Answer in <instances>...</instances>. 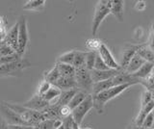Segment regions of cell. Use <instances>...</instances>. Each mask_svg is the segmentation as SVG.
<instances>
[{
	"instance_id": "obj_1",
	"label": "cell",
	"mask_w": 154,
	"mask_h": 129,
	"mask_svg": "<svg viewBox=\"0 0 154 129\" xmlns=\"http://www.w3.org/2000/svg\"><path fill=\"white\" fill-rule=\"evenodd\" d=\"M131 84H124V85H119L116 86V87L110 88L108 90H105L103 92H101L97 94L93 95V101H94V108L96 109L98 114H102L104 111V107L106 103L113 98L119 97L120 94H122L124 91H126L128 88H130Z\"/></svg>"
},
{
	"instance_id": "obj_2",
	"label": "cell",
	"mask_w": 154,
	"mask_h": 129,
	"mask_svg": "<svg viewBox=\"0 0 154 129\" xmlns=\"http://www.w3.org/2000/svg\"><path fill=\"white\" fill-rule=\"evenodd\" d=\"M110 15V9L108 0H101L96 3V6L94 9V14L93 17V23H91V33L95 36L97 33L101 23L103 22L105 17Z\"/></svg>"
},
{
	"instance_id": "obj_3",
	"label": "cell",
	"mask_w": 154,
	"mask_h": 129,
	"mask_svg": "<svg viewBox=\"0 0 154 129\" xmlns=\"http://www.w3.org/2000/svg\"><path fill=\"white\" fill-rule=\"evenodd\" d=\"M30 62L26 59L21 58L19 61L14 62L11 64L0 65V77H6V76H19L21 75L23 70L30 68Z\"/></svg>"
},
{
	"instance_id": "obj_4",
	"label": "cell",
	"mask_w": 154,
	"mask_h": 129,
	"mask_svg": "<svg viewBox=\"0 0 154 129\" xmlns=\"http://www.w3.org/2000/svg\"><path fill=\"white\" fill-rule=\"evenodd\" d=\"M74 79L77 85V89L86 92L87 94H91V89H93L94 83L93 80H91L90 71L85 66L75 69Z\"/></svg>"
},
{
	"instance_id": "obj_5",
	"label": "cell",
	"mask_w": 154,
	"mask_h": 129,
	"mask_svg": "<svg viewBox=\"0 0 154 129\" xmlns=\"http://www.w3.org/2000/svg\"><path fill=\"white\" fill-rule=\"evenodd\" d=\"M94 108V101H93V95L89 94L87 97L82 101L78 106L72 110L71 117L73 121H75L78 125L82 123L86 115L88 114L91 109Z\"/></svg>"
},
{
	"instance_id": "obj_6",
	"label": "cell",
	"mask_w": 154,
	"mask_h": 129,
	"mask_svg": "<svg viewBox=\"0 0 154 129\" xmlns=\"http://www.w3.org/2000/svg\"><path fill=\"white\" fill-rule=\"evenodd\" d=\"M18 24V35H17V53L22 57L25 53L26 47L29 41V35H28V27L27 21L24 16L19 17L17 21Z\"/></svg>"
},
{
	"instance_id": "obj_7",
	"label": "cell",
	"mask_w": 154,
	"mask_h": 129,
	"mask_svg": "<svg viewBox=\"0 0 154 129\" xmlns=\"http://www.w3.org/2000/svg\"><path fill=\"white\" fill-rule=\"evenodd\" d=\"M97 53L100 56V58L103 60L105 65L107 66L110 69H120L119 64L116 61L113 54L111 53L110 49L108 48V46L105 44H102V45L100 46Z\"/></svg>"
},
{
	"instance_id": "obj_8",
	"label": "cell",
	"mask_w": 154,
	"mask_h": 129,
	"mask_svg": "<svg viewBox=\"0 0 154 129\" xmlns=\"http://www.w3.org/2000/svg\"><path fill=\"white\" fill-rule=\"evenodd\" d=\"M122 69H107V70H95L93 69L90 71L91 77L93 80V83L101 82V81L109 80L115 77L116 75L122 72Z\"/></svg>"
},
{
	"instance_id": "obj_9",
	"label": "cell",
	"mask_w": 154,
	"mask_h": 129,
	"mask_svg": "<svg viewBox=\"0 0 154 129\" xmlns=\"http://www.w3.org/2000/svg\"><path fill=\"white\" fill-rule=\"evenodd\" d=\"M21 105L28 109H30V110H33V111L42 112L45 109H46L47 107H49L50 104L46 102L45 100L42 98V97L35 94L34 97H32L30 99H29L28 101L22 103Z\"/></svg>"
},
{
	"instance_id": "obj_10",
	"label": "cell",
	"mask_w": 154,
	"mask_h": 129,
	"mask_svg": "<svg viewBox=\"0 0 154 129\" xmlns=\"http://www.w3.org/2000/svg\"><path fill=\"white\" fill-rule=\"evenodd\" d=\"M1 112L3 116L6 119V121L9 123V125H22V126H29L26 122H24L22 119L19 118L17 115L12 111L6 105H2L1 106ZM31 127V126H30Z\"/></svg>"
},
{
	"instance_id": "obj_11",
	"label": "cell",
	"mask_w": 154,
	"mask_h": 129,
	"mask_svg": "<svg viewBox=\"0 0 154 129\" xmlns=\"http://www.w3.org/2000/svg\"><path fill=\"white\" fill-rule=\"evenodd\" d=\"M139 45H127L126 46L122 49V61H120V69L122 70H125V69L127 68V66L129 65L130 61L133 58V56L136 54V52L139 48Z\"/></svg>"
},
{
	"instance_id": "obj_12",
	"label": "cell",
	"mask_w": 154,
	"mask_h": 129,
	"mask_svg": "<svg viewBox=\"0 0 154 129\" xmlns=\"http://www.w3.org/2000/svg\"><path fill=\"white\" fill-rule=\"evenodd\" d=\"M108 3L110 14H112L119 22H122L124 16V1L122 0H108Z\"/></svg>"
},
{
	"instance_id": "obj_13",
	"label": "cell",
	"mask_w": 154,
	"mask_h": 129,
	"mask_svg": "<svg viewBox=\"0 0 154 129\" xmlns=\"http://www.w3.org/2000/svg\"><path fill=\"white\" fill-rule=\"evenodd\" d=\"M17 35H18V24L17 22L14 25L13 28H11L8 32L6 36H5L3 41L17 53Z\"/></svg>"
},
{
	"instance_id": "obj_14",
	"label": "cell",
	"mask_w": 154,
	"mask_h": 129,
	"mask_svg": "<svg viewBox=\"0 0 154 129\" xmlns=\"http://www.w3.org/2000/svg\"><path fill=\"white\" fill-rule=\"evenodd\" d=\"M154 109V101H150L148 104L146 105H143V106H141L140 108V111H139V114L138 116L136 117L134 121V123H135V126L136 127H140L142 125V123L143 121V119L146 118L147 115L152 112Z\"/></svg>"
},
{
	"instance_id": "obj_15",
	"label": "cell",
	"mask_w": 154,
	"mask_h": 129,
	"mask_svg": "<svg viewBox=\"0 0 154 129\" xmlns=\"http://www.w3.org/2000/svg\"><path fill=\"white\" fill-rule=\"evenodd\" d=\"M54 86L57 88H59L61 91H69V90H73L77 89V85L75 82L74 77H61L58 79Z\"/></svg>"
},
{
	"instance_id": "obj_16",
	"label": "cell",
	"mask_w": 154,
	"mask_h": 129,
	"mask_svg": "<svg viewBox=\"0 0 154 129\" xmlns=\"http://www.w3.org/2000/svg\"><path fill=\"white\" fill-rule=\"evenodd\" d=\"M78 91V89H73V90H69V91H62L60 97L57 98L56 101L50 104V105H57V106H64V105H67L71 100V98L74 97V94Z\"/></svg>"
},
{
	"instance_id": "obj_17",
	"label": "cell",
	"mask_w": 154,
	"mask_h": 129,
	"mask_svg": "<svg viewBox=\"0 0 154 129\" xmlns=\"http://www.w3.org/2000/svg\"><path fill=\"white\" fill-rule=\"evenodd\" d=\"M146 63V61H144L143 58H141L136 52V54H135L133 56V58L131 59V61H130L129 65L127 66V68L125 69V71L126 73L128 74H133L134 72H136V71L141 68V66Z\"/></svg>"
},
{
	"instance_id": "obj_18",
	"label": "cell",
	"mask_w": 154,
	"mask_h": 129,
	"mask_svg": "<svg viewBox=\"0 0 154 129\" xmlns=\"http://www.w3.org/2000/svg\"><path fill=\"white\" fill-rule=\"evenodd\" d=\"M153 69H154V64L146 62V63H144L141 68L136 71V72H134L131 75H132V77L141 80V79L146 78V76L153 70Z\"/></svg>"
},
{
	"instance_id": "obj_19",
	"label": "cell",
	"mask_w": 154,
	"mask_h": 129,
	"mask_svg": "<svg viewBox=\"0 0 154 129\" xmlns=\"http://www.w3.org/2000/svg\"><path fill=\"white\" fill-rule=\"evenodd\" d=\"M137 54L147 63L154 64V52L149 49L146 45H140Z\"/></svg>"
},
{
	"instance_id": "obj_20",
	"label": "cell",
	"mask_w": 154,
	"mask_h": 129,
	"mask_svg": "<svg viewBox=\"0 0 154 129\" xmlns=\"http://www.w3.org/2000/svg\"><path fill=\"white\" fill-rule=\"evenodd\" d=\"M61 92L62 91L59 88H57L54 85H51V87L48 89L47 92L42 95V98L49 104H53L60 97Z\"/></svg>"
},
{
	"instance_id": "obj_21",
	"label": "cell",
	"mask_w": 154,
	"mask_h": 129,
	"mask_svg": "<svg viewBox=\"0 0 154 129\" xmlns=\"http://www.w3.org/2000/svg\"><path fill=\"white\" fill-rule=\"evenodd\" d=\"M45 6V0H30L23 5L24 11H42Z\"/></svg>"
},
{
	"instance_id": "obj_22",
	"label": "cell",
	"mask_w": 154,
	"mask_h": 129,
	"mask_svg": "<svg viewBox=\"0 0 154 129\" xmlns=\"http://www.w3.org/2000/svg\"><path fill=\"white\" fill-rule=\"evenodd\" d=\"M56 66L58 70H59L60 76H63V77H74L75 69L73 68V66L60 63H56Z\"/></svg>"
},
{
	"instance_id": "obj_23",
	"label": "cell",
	"mask_w": 154,
	"mask_h": 129,
	"mask_svg": "<svg viewBox=\"0 0 154 129\" xmlns=\"http://www.w3.org/2000/svg\"><path fill=\"white\" fill-rule=\"evenodd\" d=\"M89 94H87L86 92H83V91H80L78 90L76 92V94H74V97L71 98V100L69 101V103L67 104V106H69L71 110H73L74 108H76L78 105L83 101V100L87 97V95Z\"/></svg>"
},
{
	"instance_id": "obj_24",
	"label": "cell",
	"mask_w": 154,
	"mask_h": 129,
	"mask_svg": "<svg viewBox=\"0 0 154 129\" xmlns=\"http://www.w3.org/2000/svg\"><path fill=\"white\" fill-rule=\"evenodd\" d=\"M139 84H141L144 88V90L152 92L154 90V69L146 78L141 79V80L139 79Z\"/></svg>"
},
{
	"instance_id": "obj_25",
	"label": "cell",
	"mask_w": 154,
	"mask_h": 129,
	"mask_svg": "<svg viewBox=\"0 0 154 129\" xmlns=\"http://www.w3.org/2000/svg\"><path fill=\"white\" fill-rule=\"evenodd\" d=\"M61 77L60 73H59V70L57 69V66L55 65L54 68H53L51 70H49L48 72H45V81L48 82L51 85H54L56 81Z\"/></svg>"
},
{
	"instance_id": "obj_26",
	"label": "cell",
	"mask_w": 154,
	"mask_h": 129,
	"mask_svg": "<svg viewBox=\"0 0 154 129\" xmlns=\"http://www.w3.org/2000/svg\"><path fill=\"white\" fill-rule=\"evenodd\" d=\"M74 53H75V50H70L69 52H66V53L62 54L60 57H58L57 63L72 66L74 61Z\"/></svg>"
},
{
	"instance_id": "obj_27",
	"label": "cell",
	"mask_w": 154,
	"mask_h": 129,
	"mask_svg": "<svg viewBox=\"0 0 154 129\" xmlns=\"http://www.w3.org/2000/svg\"><path fill=\"white\" fill-rule=\"evenodd\" d=\"M103 42L101 41L97 38H91V39L86 41V47L89 51L93 52H98L100 46L102 45Z\"/></svg>"
},
{
	"instance_id": "obj_28",
	"label": "cell",
	"mask_w": 154,
	"mask_h": 129,
	"mask_svg": "<svg viewBox=\"0 0 154 129\" xmlns=\"http://www.w3.org/2000/svg\"><path fill=\"white\" fill-rule=\"evenodd\" d=\"M85 55H86V52L75 50L74 61H73V65H72L74 69H79V68L85 66Z\"/></svg>"
},
{
	"instance_id": "obj_29",
	"label": "cell",
	"mask_w": 154,
	"mask_h": 129,
	"mask_svg": "<svg viewBox=\"0 0 154 129\" xmlns=\"http://www.w3.org/2000/svg\"><path fill=\"white\" fill-rule=\"evenodd\" d=\"M96 54H97V52H93V51H87L86 52V55H85V68L89 71L94 69Z\"/></svg>"
},
{
	"instance_id": "obj_30",
	"label": "cell",
	"mask_w": 154,
	"mask_h": 129,
	"mask_svg": "<svg viewBox=\"0 0 154 129\" xmlns=\"http://www.w3.org/2000/svg\"><path fill=\"white\" fill-rule=\"evenodd\" d=\"M22 58V57L19 55L18 53H14L13 55L6 56V57H0V65H6V64H11L14 62L19 61Z\"/></svg>"
},
{
	"instance_id": "obj_31",
	"label": "cell",
	"mask_w": 154,
	"mask_h": 129,
	"mask_svg": "<svg viewBox=\"0 0 154 129\" xmlns=\"http://www.w3.org/2000/svg\"><path fill=\"white\" fill-rule=\"evenodd\" d=\"M153 126H154V115L152 112H150L146 116V118L143 119L142 125L140 127L143 129H150Z\"/></svg>"
},
{
	"instance_id": "obj_32",
	"label": "cell",
	"mask_w": 154,
	"mask_h": 129,
	"mask_svg": "<svg viewBox=\"0 0 154 129\" xmlns=\"http://www.w3.org/2000/svg\"><path fill=\"white\" fill-rule=\"evenodd\" d=\"M16 53L11 46H9L8 45H6L3 41L1 45H0V57H6V56H10Z\"/></svg>"
},
{
	"instance_id": "obj_33",
	"label": "cell",
	"mask_w": 154,
	"mask_h": 129,
	"mask_svg": "<svg viewBox=\"0 0 154 129\" xmlns=\"http://www.w3.org/2000/svg\"><path fill=\"white\" fill-rule=\"evenodd\" d=\"M72 110L67 106V105H64V106H60L59 110H58V116L60 118L65 119L66 118H69L71 116Z\"/></svg>"
},
{
	"instance_id": "obj_34",
	"label": "cell",
	"mask_w": 154,
	"mask_h": 129,
	"mask_svg": "<svg viewBox=\"0 0 154 129\" xmlns=\"http://www.w3.org/2000/svg\"><path fill=\"white\" fill-rule=\"evenodd\" d=\"M94 69H95V70H107V69H110L108 66L105 65L103 60L100 58V56L98 55V53L96 54V57H95Z\"/></svg>"
},
{
	"instance_id": "obj_35",
	"label": "cell",
	"mask_w": 154,
	"mask_h": 129,
	"mask_svg": "<svg viewBox=\"0 0 154 129\" xmlns=\"http://www.w3.org/2000/svg\"><path fill=\"white\" fill-rule=\"evenodd\" d=\"M51 87V84H49L48 82H46V81H42V82L40 83V85H38V90H37V94L38 95H40V97H42L43 94H45L48 89H49Z\"/></svg>"
},
{
	"instance_id": "obj_36",
	"label": "cell",
	"mask_w": 154,
	"mask_h": 129,
	"mask_svg": "<svg viewBox=\"0 0 154 129\" xmlns=\"http://www.w3.org/2000/svg\"><path fill=\"white\" fill-rule=\"evenodd\" d=\"M150 101H152V97H151V92L149 91L144 90L143 93L142 94L141 97V106H143V105L148 104Z\"/></svg>"
},
{
	"instance_id": "obj_37",
	"label": "cell",
	"mask_w": 154,
	"mask_h": 129,
	"mask_svg": "<svg viewBox=\"0 0 154 129\" xmlns=\"http://www.w3.org/2000/svg\"><path fill=\"white\" fill-rule=\"evenodd\" d=\"M53 121H54V119L43 121L38 123L35 128L36 129H53Z\"/></svg>"
},
{
	"instance_id": "obj_38",
	"label": "cell",
	"mask_w": 154,
	"mask_h": 129,
	"mask_svg": "<svg viewBox=\"0 0 154 129\" xmlns=\"http://www.w3.org/2000/svg\"><path fill=\"white\" fill-rule=\"evenodd\" d=\"M146 9V2L143 1V0H139L136 1L134 5V10L137 12H143Z\"/></svg>"
},
{
	"instance_id": "obj_39",
	"label": "cell",
	"mask_w": 154,
	"mask_h": 129,
	"mask_svg": "<svg viewBox=\"0 0 154 129\" xmlns=\"http://www.w3.org/2000/svg\"><path fill=\"white\" fill-rule=\"evenodd\" d=\"M146 45L149 49L154 52V30H152V29H151L150 33H149V37H148V41H147Z\"/></svg>"
},
{
	"instance_id": "obj_40",
	"label": "cell",
	"mask_w": 154,
	"mask_h": 129,
	"mask_svg": "<svg viewBox=\"0 0 154 129\" xmlns=\"http://www.w3.org/2000/svg\"><path fill=\"white\" fill-rule=\"evenodd\" d=\"M143 29L141 26L137 27L136 29H135V31H134V37H135V39H137V40L141 39V38L143 37Z\"/></svg>"
},
{
	"instance_id": "obj_41",
	"label": "cell",
	"mask_w": 154,
	"mask_h": 129,
	"mask_svg": "<svg viewBox=\"0 0 154 129\" xmlns=\"http://www.w3.org/2000/svg\"><path fill=\"white\" fill-rule=\"evenodd\" d=\"M63 123H64V121L62 118L54 119V121H53V129H58L60 126L63 125Z\"/></svg>"
},
{
	"instance_id": "obj_42",
	"label": "cell",
	"mask_w": 154,
	"mask_h": 129,
	"mask_svg": "<svg viewBox=\"0 0 154 129\" xmlns=\"http://www.w3.org/2000/svg\"><path fill=\"white\" fill-rule=\"evenodd\" d=\"M30 126H22V125H9L7 129H31Z\"/></svg>"
},
{
	"instance_id": "obj_43",
	"label": "cell",
	"mask_w": 154,
	"mask_h": 129,
	"mask_svg": "<svg viewBox=\"0 0 154 129\" xmlns=\"http://www.w3.org/2000/svg\"><path fill=\"white\" fill-rule=\"evenodd\" d=\"M0 26H6V20L2 16H0Z\"/></svg>"
},
{
	"instance_id": "obj_44",
	"label": "cell",
	"mask_w": 154,
	"mask_h": 129,
	"mask_svg": "<svg viewBox=\"0 0 154 129\" xmlns=\"http://www.w3.org/2000/svg\"><path fill=\"white\" fill-rule=\"evenodd\" d=\"M151 97H152V100L154 101V90L151 92Z\"/></svg>"
},
{
	"instance_id": "obj_45",
	"label": "cell",
	"mask_w": 154,
	"mask_h": 129,
	"mask_svg": "<svg viewBox=\"0 0 154 129\" xmlns=\"http://www.w3.org/2000/svg\"><path fill=\"white\" fill-rule=\"evenodd\" d=\"M80 129H93V128H91V127H83V128L80 127Z\"/></svg>"
},
{
	"instance_id": "obj_46",
	"label": "cell",
	"mask_w": 154,
	"mask_h": 129,
	"mask_svg": "<svg viewBox=\"0 0 154 129\" xmlns=\"http://www.w3.org/2000/svg\"><path fill=\"white\" fill-rule=\"evenodd\" d=\"M127 129H134V127H130V126H129V127H128Z\"/></svg>"
},
{
	"instance_id": "obj_47",
	"label": "cell",
	"mask_w": 154,
	"mask_h": 129,
	"mask_svg": "<svg viewBox=\"0 0 154 129\" xmlns=\"http://www.w3.org/2000/svg\"><path fill=\"white\" fill-rule=\"evenodd\" d=\"M31 129H36V128H35V127H32Z\"/></svg>"
},
{
	"instance_id": "obj_48",
	"label": "cell",
	"mask_w": 154,
	"mask_h": 129,
	"mask_svg": "<svg viewBox=\"0 0 154 129\" xmlns=\"http://www.w3.org/2000/svg\"><path fill=\"white\" fill-rule=\"evenodd\" d=\"M152 113H153V115H154V109H153V111H152Z\"/></svg>"
},
{
	"instance_id": "obj_49",
	"label": "cell",
	"mask_w": 154,
	"mask_h": 129,
	"mask_svg": "<svg viewBox=\"0 0 154 129\" xmlns=\"http://www.w3.org/2000/svg\"><path fill=\"white\" fill-rule=\"evenodd\" d=\"M150 129H154V127H152V128H150Z\"/></svg>"
},
{
	"instance_id": "obj_50",
	"label": "cell",
	"mask_w": 154,
	"mask_h": 129,
	"mask_svg": "<svg viewBox=\"0 0 154 129\" xmlns=\"http://www.w3.org/2000/svg\"><path fill=\"white\" fill-rule=\"evenodd\" d=\"M153 127H154V126H153Z\"/></svg>"
}]
</instances>
